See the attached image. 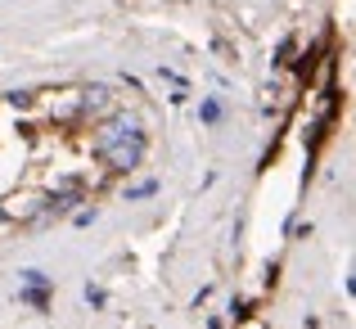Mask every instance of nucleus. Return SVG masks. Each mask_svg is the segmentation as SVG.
<instances>
[{
  "mask_svg": "<svg viewBox=\"0 0 356 329\" xmlns=\"http://www.w3.org/2000/svg\"><path fill=\"white\" fill-rule=\"evenodd\" d=\"M145 149H149L145 127H140L136 118H127V113L108 118L104 127L90 136V154H95L99 167H108V172H131V167H140Z\"/></svg>",
  "mask_w": 356,
  "mask_h": 329,
  "instance_id": "obj_1",
  "label": "nucleus"
}]
</instances>
